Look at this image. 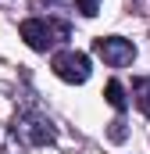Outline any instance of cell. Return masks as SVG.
Masks as SVG:
<instances>
[{
  "mask_svg": "<svg viewBox=\"0 0 150 154\" xmlns=\"http://www.w3.org/2000/svg\"><path fill=\"white\" fill-rule=\"evenodd\" d=\"M132 97H136V104H140V111L150 118V75H140L132 79Z\"/></svg>",
  "mask_w": 150,
  "mask_h": 154,
  "instance_id": "8992f818",
  "label": "cell"
},
{
  "mask_svg": "<svg viewBox=\"0 0 150 154\" xmlns=\"http://www.w3.org/2000/svg\"><path fill=\"white\" fill-rule=\"evenodd\" d=\"M18 32H22V39H25L32 50H39V54L54 50L57 43H64V39L72 36L68 22H61V18H25V22L18 25Z\"/></svg>",
  "mask_w": 150,
  "mask_h": 154,
  "instance_id": "6da1fadb",
  "label": "cell"
},
{
  "mask_svg": "<svg viewBox=\"0 0 150 154\" xmlns=\"http://www.w3.org/2000/svg\"><path fill=\"white\" fill-rule=\"evenodd\" d=\"M50 68H54V75L61 82H72V86H82L89 79V72H93V65H89V57L82 50H57L50 57Z\"/></svg>",
  "mask_w": 150,
  "mask_h": 154,
  "instance_id": "3957f363",
  "label": "cell"
},
{
  "mask_svg": "<svg viewBox=\"0 0 150 154\" xmlns=\"http://www.w3.org/2000/svg\"><path fill=\"white\" fill-rule=\"evenodd\" d=\"M104 100L111 104L114 111H125V108H129V97H125V86H122L118 79H111V82L104 86Z\"/></svg>",
  "mask_w": 150,
  "mask_h": 154,
  "instance_id": "5b68a950",
  "label": "cell"
},
{
  "mask_svg": "<svg viewBox=\"0 0 150 154\" xmlns=\"http://www.w3.org/2000/svg\"><path fill=\"white\" fill-rule=\"evenodd\" d=\"M11 136L22 143V147H46V143H54L57 140V129H54V122L46 115H39V111H18L14 122H11Z\"/></svg>",
  "mask_w": 150,
  "mask_h": 154,
  "instance_id": "7a4b0ae2",
  "label": "cell"
},
{
  "mask_svg": "<svg viewBox=\"0 0 150 154\" xmlns=\"http://www.w3.org/2000/svg\"><path fill=\"white\" fill-rule=\"evenodd\" d=\"M93 54L111 68H125V65L136 61V43L125 36H97L93 39Z\"/></svg>",
  "mask_w": 150,
  "mask_h": 154,
  "instance_id": "277c9868",
  "label": "cell"
},
{
  "mask_svg": "<svg viewBox=\"0 0 150 154\" xmlns=\"http://www.w3.org/2000/svg\"><path fill=\"white\" fill-rule=\"evenodd\" d=\"M75 7H79L86 18H97V14H100V0H75Z\"/></svg>",
  "mask_w": 150,
  "mask_h": 154,
  "instance_id": "52a82bcc",
  "label": "cell"
},
{
  "mask_svg": "<svg viewBox=\"0 0 150 154\" xmlns=\"http://www.w3.org/2000/svg\"><path fill=\"white\" fill-rule=\"evenodd\" d=\"M107 136H111L114 143H122V140H125V118H122V115H118V118L111 122V129H107Z\"/></svg>",
  "mask_w": 150,
  "mask_h": 154,
  "instance_id": "ba28073f",
  "label": "cell"
}]
</instances>
